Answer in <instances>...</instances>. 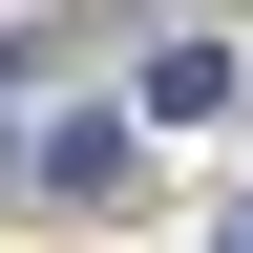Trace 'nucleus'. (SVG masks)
Segmentation results:
<instances>
[{"instance_id":"1","label":"nucleus","mask_w":253,"mask_h":253,"mask_svg":"<svg viewBox=\"0 0 253 253\" xmlns=\"http://www.w3.org/2000/svg\"><path fill=\"white\" fill-rule=\"evenodd\" d=\"M211 253H253V190H232V232H211Z\"/></svg>"}]
</instances>
